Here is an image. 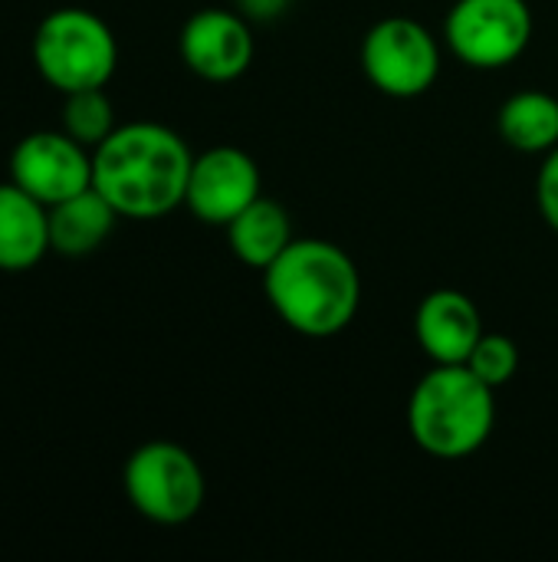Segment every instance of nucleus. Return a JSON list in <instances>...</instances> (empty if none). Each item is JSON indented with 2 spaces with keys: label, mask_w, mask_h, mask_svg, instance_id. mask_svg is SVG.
Segmentation results:
<instances>
[{
  "label": "nucleus",
  "mask_w": 558,
  "mask_h": 562,
  "mask_svg": "<svg viewBox=\"0 0 558 562\" xmlns=\"http://www.w3.org/2000/svg\"><path fill=\"white\" fill-rule=\"evenodd\" d=\"M194 155L161 122L118 125L92 148V188L128 221H155L184 204Z\"/></svg>",
  "instance_id": "nucleus-1"
},
{
  "label": "nucleus",
  "mask_w": 558,
  "mask_h": 562,
  "mask_svg": "<svg viewBox=\"0 0 558 562\" xmlns=\"http://www.w3.org/2000/svg\"><path fill=\"white\" fill-rule=\"evenodd\" d=\"M263 293L286 329L306 339H332L358 313L362 277L339 244L296 237L263 270Z\"/></svg>",
  "instance_id": "nucleus-2"
},
{
  "label": "nucleus",
  "mask_w": 558,
  "mask_h": 562,
  "mask_svg": "<svg viewBox=\"0 0 558 562\" xmlns=\"http://www.w3.org/2000/svg\"><path fill=\"white\" fill-rule=\"evenodd\" d=\"M497 425V389L467 366H434L408 398V431L437 461L477 454Z\"/></svg>",
  "instance_id": "nucleus-3"
},
{
  "label": "nucleus",
  "mask_w": 558,
  "mask_h": 562,
  "mask_svg": "<svg viewBox=\"0 0 558 562\" xmlns=\"http://www.w3.org/2000/svg\"><path fill=\"white\" fill-rule=\"evenodd\" d=\"M30 56L36 72L62 95L105 89L118 69V40L99 13L59 7L36 23Z\"/></svg>",
  "instance_id": "nucleus-4"
},
{
  "label": "nucleus",
  "mask_w": 558,
  "mask_h": 562,
  "mask_svg": "<svg viewBox=\"0 0 558 562\" xmlns=\"http://www.w3.org/2000/svg\"><path fill=\"white\" fill-rule=\"evenodd\" d=\"M122 487L132 510L158 527L191 524L207 497L197 458L174 441H148L135 448L122 468Z\"/></svg>",
  "instance_id": "nucleus-5"
},
{
  "label": "nucleus",
  "mask_w": 558,
  "mask_h": 562,
  "mask_svg": "<svg viewBox=\"0 0 558 562\" xmlns=\"http://www.w3.org/2000/svg\"><path fill=\"white\" fill-rule=\"evenodd\" d=\"M358 63L365 79L391 99H418L441 76L437 36L411 16H385L368 26Z\"/></svg>",
  "instance_id": "nucleus-6"
},
{
  "label": "nucleus",
  "mask_w": 558,
  "mask_h": 562,
  "mask_svg": "<svg viewBox=\"0 0 558 562\" xmlns=\"http://www.w3.org/2000/svg\"><path fill=\"white\" fill-rule=\"evenodd\" d=\"M529 0H457L444 20L451 53L470 69H506L533 43Z\"/></svg>",
  "instance_id": "nucleus-7"
},
{
  "label": "nucleus",
  "mask_w": 558,
  "mask_h": 562,
  "mask_svg": "<svg viewBox=\"0 0 558 562\" xmlns=\"http://www.w3.org/2000/svg\"><path fill=\"white\" fill-rule=\"evenodd\" d=\"M10 181L53 207L92 188V148L79 145L62 128L30 132L10 151Z\"/></svg>",
  "instance_id": "nucleus-8"
},
{
  "label": "nucleus",
  "mask_w": 558,
  "mask_h": 562,
  "mask_svg": "<svg viewBox=\"0 0 558 562\" xmlns=\"http://www.w3.org/2000/svg\"><path fill=\"white\" fill-rule=\"evenodd\" d=\"M260 194V165L237 145H214L194 155L184 207L207 227H227Z\"/></svg>",
  "instance_id": "nucleus-9"
},
{
  "label": "nucleus",
  "mask_w": 558,
  "mask_h": 562,
  "mask_svg": "<svg viewBox=\"0 0 558 562\" xmlns=\"http://www.w3.org/2000/svg\"><path fill=\"white\" fill-rule=\"evenodd\" d=\"M181 63L204 82L240 79L257 53L250 20L240 10L204 7L191 13L178 36Z\"/></svg>",
  "instance_id": "nucleus-10"
},
{
  "label": "nucleus",
  "mask_w": 558,
  "mask_h": 562,
  "mask_svg": "<svg viewBox=\"0 0 558 562\" xmlns=\"http://www.w3.org/2000/svg\"><path fill=\"white\" fill-rule=\"evenodd\" d=\"M483 316L477 303L460 290H434L418 303L414 336L434 366H464L483 336Z\"/></svg>",
  "instance_id": "nucleus-11"
},
{
  "label": "nucleus",
  "mask_w": 558,
  "mask_h": 562,
  "mask_svg": "<svg viewBox=\"0 0 558 562\" xmlns=\"http://www.w3.org/2000/svg\"><path fill=\"white\" fill-rule=\"evenodd\" d=\"M49 207L20 184H0V270H33L49 254Z\"/></svg>",
  "instance_id": "nucleus-12"
},
{
  "label": "nucleus",
  "mask_w": 558,
  "mask_h": 562,
  "mask_svg": "<svg viewBox=\"0 0 558 562\" xmlns=\"http://www.w3.org/2000/svg\"><path fill=\"white\" fill-rule=\"evenodd\" d=\"M118 211L95 191L86 188L49 207V247L59 257H89L115 231Z\"/></svg>",
  "instance_id": "nucleus-13"
},
{
  "label": "nucleus",
  "mask_w": 558,
  "mask_h": 562,
  "mask_svg": "<svg viewBox=\"0 0 558 562\" xmlns=\"http://www.w3.org/2000/svg\"><path fill=\"white\" fill-rule=\"evenodd\" d=\"M224 231H227L230 254L260 273L296 240L289 211L266 194H260L250 207H243Z\"/></svg>",
  "instance_id": "nucleus-14"
},
{
  "label": "nucleus",
  "mask_w": 558,
  "mask_h": 562,
  "mask_svg": "<svg viewBox=\"0 0 558 562\" xmlns=\"http://www.w3.org/2000/svg\"><path fill=\"white\" fill-rule=\"evenodd\" d=\"M497 128L503 142L523 155H546L558 145V95L546 89L513 92L500 112Z\"/></svg>",
  "instance_id": "nucleus-15"
},
{
  "label": "nucleus",
  "mask_w": 558,
  "mask_h": 562,
  "mask_svg": "<svg viewBox=\"0 0 558 562\" xmlns=\"http://www.w3.org/2000/svg\"><path fill=\"white\" fill-rule=\"evenodd\" d=\"M59 128L72 135L79 145L95 148L102 145L118 125H115V105L105 95V89H79L62 95Z\"/></svg>",
  "instance_id": "nucleus-16"
},
{
  "label": "nucleus",
  "mask_w": 558,
  "mask_h": 562,
  "mask_svg": "<svg viewBox=\"0 0 558 562\" xmlns=\"http://www.w3.org/2000/svg\"><path fill=\"white\" fill-rule=\"evenodd\" d=\"M464 366L490 389H503L520 372V346L503 333H483Z\"/></svg>",
  "instance_id": "nucleus-17"
},
{
  "label": "nucleus",
  "mask_w": 558,
  "mask_h": 562,
  "mask_svg": "<svg viewBox=\"0 0 558 562\" xmlns=\"http://www.w3.org/2000/svg\"><path fill=\"white\" fill-rule=\"evenodd\" d=\"M536 204H539V214L549 224V231L558 234V145L543 158V168L536 178Z\"/></svg>",
  "instance_id": "nucleus-18"
},
{
  "label": "nucleus",
  "mask_w": 558,
  "mask_h": 562,
  "mask_svg": "<svg viewBox=\"0 0 558 562\" xmlns=\"http://www.w3.org/2000/svg\"><path fill=\"white\" fill-rule=\"evenodd\" d=\"M286 7H289V0H237V10L247 20H276V16H283Z\"/></svg>",
  "instance_id": "nucleus-19"
}]
</instances>
